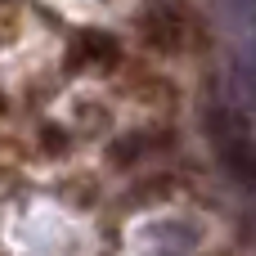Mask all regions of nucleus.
Returning a JSON list of instances; mask_svg holds the SVG:
<instances>
[{
  "mask_svg": "<svg viewBox=\"0 0 256 256\" xmlns=\"http://www.w3.org/2000/svg\"><path fill=\"white\" fill-rule=\"evenodd\" d=\"M153 140H144V135H130V140H117L112 148H108V158H112V166H130V162H140V153L148 148Z\"/></svg>",
  "mask_w": 256,
  "mask_h": 256,
  "instance_id": "4",
  "label": "nucleus"
},
{
  "mask_svg": "<svg viewBox=\"0 0 256 256\" xmlns=\"http://www.w3.org/2000/svg\"><path fill=\"white\" fill-rule=\"evenodd\" d=\"M0 112H4V99H0Z\"/></svg>",
  "mask_w": 256,
  "mask_h": 256,
  "instance_id": "5",
  "label": "nucleus"
},
{
  "mask_svg": "<svg viewBox=\"0 0 256 256\" xmlns=\"http://www.w3.org/2000/svg\"><path fill=\"white\" fill-rule=\"evenodd\" d=\"M72 63H117V40L104 32H81L72 45Z\"/></svg>",
  "mask_w": 256,
  "mask_h": 256,
  "instance_id": "3",
  "label": "nucleus"
},
{
  "mask_svg": "<svg viewBox=\"0 0 256 256\" xmlns=\"http://www.w3.org/2000/svg\"><path fill=\"white\" fill-rule=\"evenodd\" d=\"M144 40H148L158 54H180V50L189 45V27H184V18L171 14V9H153V14L144 18Z\"/></svg>",
  "mask_w": 256,
  "mask_h": 256,
  "instance_id": "2",
  "label": "nucleus"
},
{
  "mask_svg": "<svg viewBox=\"0 0 256 256\" xmlns=\"http://www.w3.org/2000/svg\"><path fill=\"white\" fill-rule=\"evenodd\" d=\"M212 144H216L225 171L243 189H256V140H252V130H248V122L234 117V112H216L212 117Z\"/></svg>",
  "mask_w": 256,
  "mask_h": 256,
  "instance_id": "1",
  "label": "nucleus"
}]
</instances>
